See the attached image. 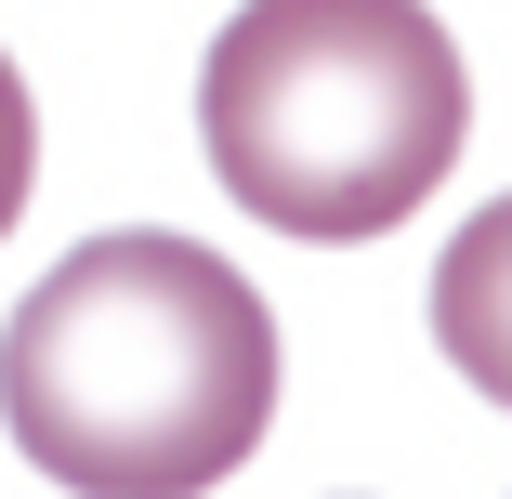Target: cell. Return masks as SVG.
<instances>
[{"mask_svg": "<svg viewBox=\"0 0 512 499\" xmlns=\"http://www.w3.org/2000/svg\"><path fill=\"white\" fill-rule=\"evenodd\" d=\"M27 184H40V106H27V79H14V53H0V237H14V211H27Z\"/></svg>", "mask_w": 512, "mask_h": 499, "instance_id": "277c9868", "label": "cell"}, {"mask_svg": "<svg viewBox=\"0 0 512 499\" xmlns=\"http://www.w3.org/2000/svg\"><path fill=\"white\" fill-rule=\"evenodd\" d=\"M434 342H447V368L486 394V408H512V197H486V211L447 237V263H434Z\"/></svg>", "mask_w": 512, "mask_h": 499, "instance_id": "3957f363", "label": "cell"}, {"mask_svg": "<svg viewBox=\"0 0 512 499\" xmlns=\"http://www.w3.org/2000/svg\"><path fill=\"white\" fill-rule=\"evenodd\" d=\"M0 421L79 499H197L276 421V316L197 237H79L0 329Z\"/></svg>", "mask_w": 512, "mask_h": 499, "instance_id": "6da1fadb", "label": "cell"}, {"mask_svg": "<svg viewBox=\"0 0 512 499\" xmlns=\"http://www.w3.org/2000/svg\"><path fill=\"white\" fill-rule=\"evenodd\" d=\"M197 132L250 224L355 250L460 171L473 79L421 0H250L197 66Z\"/></svg>", "mask_w": 512, "mask_h": 499, "instance_id": "7a4b0ae2", "label": "cell"}]
</instances>
